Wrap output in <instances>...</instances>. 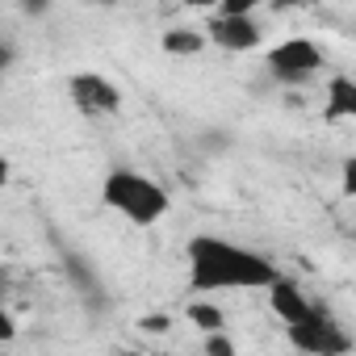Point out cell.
<instances>
[{"label": "cell", "mask_w": 356, "mask_h": 356, "mask_svg": "<svg viewBox=\"0 0 356 356\" xmlns=\"http://www.w3.org/2000/svg\"><path fill=\"white\" fill-rule=\"evenodd\" d=\"M189 289H268L281 273L268 256L239 248L218 235H193L189 239Z\"/></svg>", "instance_id": "1"}, {"label": "cell", "mask_w": 356, "mask_h": 356, "mask_svg": "<svg viewBox=\"0 0 356 356\" xmlns=\"http://www.w3.org/2000/svg\"><path fill=\"white\" fill-rule=\"evenodd\" d=\"M101 202H105L113 214H122L126 222H134V227L159 222V218L168 214V206H172V202H168V189H163L159 181H151V176L134 172V168H113V172L105 176Z\"/></svg>", "instance_id": "2"}, {"label": "cell", "mask_w": 356, "mask_h": 356, "mask_svg": "<svg viewBox=\"0 0 356 356\" xmlns=\"http://www.w3.org/2000/svg\"><path fill=\"white\" fill-rule=\"evenodd\" d=\"M264 59H268V72L281 84H302V80H310L323 67V47L310 42V38H285V42L268 47Z\"/></svg>", "instance_id": "3"}, {"label": "cell", "mask_w": 356, "mask_h": 356, "mask_svg": "<svg viewBox=\"0 0 356 356\" xmlns=\"http://www.w3.org/2000/svg\"><path fill=\"white\" fill-rule=\"evenodd\" d=\"M285 331H289V343H293V348L314 352V356H335V352H352V348H356L352 335H343V327H339L323 306H318L314 318H306V323H289Z\"/></svg>", "instance_id": "4"}, {"label": "cell", "mask_w": 356, "mask_h": 356, "mask_svg": "<svg viewBox=\"0 0 356 356\" xmlns=\"http://www.w3.org/2000/svg\"><path fill=\"white\" fill-rule=\"evenodd\" d=\"M67 97H72V105H76L80 113H88V118H109V113L122 109L118 84H113L109 76H101V72H76V76L67 80Z\"/></svg>", "instance_id": "5"}, {"label": "cell", "mask_w": 356, "mask_h": 356, "mask_svg": "<svg viewBox=\"0 0 356 356\" xmlns=\"http://www.w3.org/2000/svg\"><path fill=\"white\" fill-rule=\"evenodd\" d=\"M210 42L231 51V55H243V51H256L260 47V26L252 22V13H218L210 26H206Z\"/></svg>", "instance_id": "6"}, {"label": "cell", "mask_w": 356, "mask_h": 356, "mask_svg": "<svg viewBox=\"0 0 356 356\" xmlns=\"http://www.w3.org/2000/svg\"><path fill=\"white\" fill-rule=\"evenodd\" d=\"M268 310L289 327V323H306V318H314L318 314V306L302 293V285L298 281H289V277H277L273 285H268Z\"/></svg>", "instance_id": "7"}, {"label": "cell", "mask_w": 356, "mask_h": 356, "mask_svg": "<svg viewBox=\"0 0 356 356\" xmlns=\"http://www.w3.org/2000/svg\"><path fill=\"white\" fill-rule=\"evenodd\" d=\"M356 118V80L352 76H331L327 97H323V122H352Z\"/></svg>", "instance_id": "8"}, {"label": "cell", "mask_w": 356, "mask_h": 356, "mask_svg": "<svg viewBox=\"0 0 356 356\" xmlns=\"http://www.w3.org/2000/svg\"><path fill=\"white\" fill-rule=\"evenodd\" d=\"M206 42H210V34H202V30H185V26H176V30L163 34V51H168V55H202Z\"/></svg>", "instance_id": "9"}, {"label": "cell", "mask_w": 356, "mask_h": 356, "mask_svg": "<svg viewBox=\"0 0 356 356\" xmlns=\"http://www.w3.org/2000/svg\"><path fill=\"white\" fill-rule=\"evenodd\" d=\"M185 314H189V323H193L197 331H222V323H227V318H222V310H218V306H210V302H189V310H185Z\"/></svg>", "instance_id": "10"}, {"label": "cell", "mask_w": 356, "mask_h": 356, "mask_svg": "<svg viewBox=\"0 0 356 356\" xmlns=\"http://www.w3.org/2000/svg\"><path fill=\"white\" fill-rule=\"evenodd\" d=\"M339 193L356 197V155H343V163H339Z\"/></svg>", "instance_id": "11"}, {"label": "cell", "mask_w": 356, "mask_h": 356, "mask_svg": "<svg viewBox=\"0 0 356 356\" xmlns=\"http://www.w3.org/2000/svg\"><path fill=\"white\" fill-rule=\"evenodd\" d=\"M168 327H172L168 314H143V318H138V331H147V335H163Z\"/></svg>", "instance_id": "12"}, {"label": "cell", "mask_w": 356, "mask_h": 356, "mask_svg": "<svg viewBox=\"0 0 356 356\" xmlns=\"http://www.w3.org/2000/svg\"><path fill=\"white\" fill-rule=\"evenodd\" d=\"M202 348H206V352H214V356H231V352H235V343H231L227 335H218V331H210V339H206Z\"/></svg>", "instance_id": "13"}, {"label": "cell", "mask_w": 356, "mask_h": 356, "mask_svg": "<svg viewBox=\"0 0 356 356\" xmlns=\"http://www.w3.org/2000/svg\"><path fill=\"white\" fill-rule=\"evenodd\" d=\"M256 5L260 0H222L218 13H256Z\"/></svg>", "instance_id": "14"}, {"label": "cell", "mask_w": 356, "mask_h": 356, "mask_svg": "<svg viewBox=\"0 0 356 356\" xmlns=\"http://www.w3.org/2000/svg\"><path fill=\"white\" fill-rule=\"evenodd\" d=\"M17 5H22V9H26L30 17H42V13L51 9V0H17Z\"/></svg>", "instance_id": "15"}, {"label": "cell", "mask_w": 356, "mask_h": 356, "mask_svg": "<svg viewBox=\"0 0 356 356\" xmlns=\"http://www.w3.org/2000/svg\"><path fill=\"white\" fill-rule=\"evenodd\" d=\"M181 5H189V9H218L222 0H181Z\"/></svg>", "instance_id": "16"}, {"label": "cell", "mask_w": 356, "mask_h": 356, "mask_svg": "<svg viewBox=\"0 0 356 356\" xmlns=\"http://www.w3.org/2000/svg\"><path fill=\"white\" fill-rule=\"evenodd\" d=\"M88 5H101V9H109V5H118V0H88Z\"/></svg>", "instance_id": "17"}]
</instances>
